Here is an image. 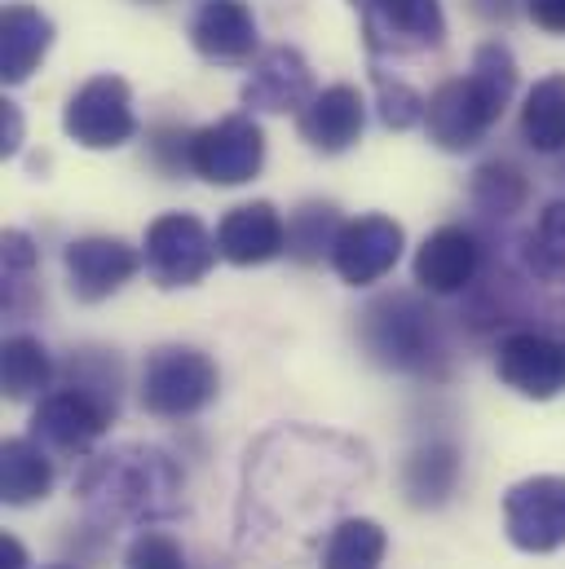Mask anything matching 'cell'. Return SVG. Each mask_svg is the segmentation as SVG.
Returning <instances> with one entry per match:
<instances>
[{
	"mask_svg": "<svg viewBox=\"0 0 565 569\" xmlns=\"http://www.w3.org/2000/svg\"><path fill=\"white\" fill-rule=\"evenodd\" d=\"M305 446H309V428H279L257 446V455H248L244 508H239L248 548L252 543L266 548V539L282 543L287 535L318 530V521H327L371 472L367 450L331 432H323L309 472H300Z\"/></svg>",
	"mask_w": 565,
	"mask_h": 569,
	"instance_id": "1",
	"label": "cell"
},
{
	"mask_svg": "<svg viewBox=\"0 0 565 569\" xmlns=\"http://www.w3.org/2000/svg\"><path fill=\"white\" fill-rule=\"evenodd\" d=\"M76 499L85 517L107 535L116 526L146 530L155 521H172L186 512V472L168 450L125 441V446L93 455L80 468Z\"/></svg>",
	"mask_w": 565,
	"mask_h": 569,
	"instance_id": "2",
	"label": "cell"
},
{
	"mask_svg": "<svg viewBox=\"0 0 565 569\" xmlns=\"http://www.w3.org/2000/svg\"><path fill=\"white\" fill-rule=\"evenodd\" d=\"M513 93H517V58L504 40H486L473 53V67L464 76L428 93V107H424L428 142L450 154L477 150L508 111Z\"/></svg>",
	"mask_w": 565,
	"mask_h": 569,
	"instance_id": "3",
	"label": "cell"
},
{
	"mask_svg": "<svg viewBox=\"0 0 565 569\" xmlns=\"http://www.w3.org/2000/svg\"><path fill=\"white\" fill-rule=\"evenodd\" d=\"M358 345L376 367L394 376H412V380H442L450 367L442 313L420 291L376 296L358 318Z\"/></svg>",
	"mask_w": 565,
	"mask_h": 569,
	"instance_id": "4",
	"label": "cell"
},
{
	"mask_svg": "<svg viewBox=\"0 0 565 569\" xmlns=\"http://www.w3.org/2000/svg\"><path fill=\"white\" fill-rule=\"evenodd\" d=\"M221 389L217 362L195 345H159L141 367V407L155 420H190Z\"/></svg>",
	"mask_w": 565,
	"mask_h": 569,
	"instance_id": "5",
	"label": "cell"
},
{
	"mask_svg": "<svg viewBox=\"0 0 565 569\" xmlns=\"http://www.w3.org/2000/svg\"><path fill=\"white\" fill-rule=\"evenodd\" d=\"M217 239L208 234V226L195 212H163L146 226V243H141V266L155 279V287H195L208 279V270L217 266Z\"/></svg>",
	"mask_w": 565,
	"mask_h": 569,
	"instance_id": "6",
	"label": "cell"
},
{
	"mask_svg": "<svg viewBox=\"0 0 565 569\" xmlns=\"http://www.w3.org/2000/svg\"><path fill=\"white\" fill-rule=\"evenodd\" d=\"M67 138L85 150H116L133 142L138 133V111H133V89L120 76H93L85 80L62 111Z\"/></svg>",
	"mask_w": 565,
	"mask_h": 569,
	"instance_id": "7",
	"label": "cell"
},
{
	"mask_svg": "<svg viewBox=\"0 0 565 569\" xmlns=\"http://www.w3.org/2000/svg\"><path fill=\"white\" fill-rule=\"evenodd\" d=\"M363 27V44L376 58L424 53L446 40L442 0H349Z\"/></svg>",
	"mask_w": 565,
	"mask_h": 569,
	"instance_id": "8",
	"label": "cell"
},
{
	"mask_svg": "<svg viewBox=\"0 0 565 569\" xmlns=\"http://www.w3.org/2000/svg\"><path fill=\"white\" fill-rule=\"evenodd\" d=\"M266 163V133L252 116H226L208 129H195L190 172L208 186H248Z\"/></svg>",
	"mask_w": 565,
	"mask_h": 569,
	"instance_id": "9",
	"label": "cell"
},
{
	"mask_svg": "<svg viewBox=\"0 0 565 569\" xmlns=\"http://www.w3.org/2000/svg\"><path fill=\"white\" fill-rule=\"evenodd\" d=\"M504 535L522 552L565 548V477H526L504 495Z\"/></svg>",
	"mask_w": 565,
	"mask_h": 569,
	"instance_id": "10",
	"label": "cell"
},
{
	"mask_svg": "<svg viewBox=\"0 0 565 569\" xmlns=\"http://www.w3.org/2000/svg\"><path fill=\"white\" fill-rule=\"evenodd\" d=\"M403 248H407L403 226L385 212H367V217L345 221V230L331 248V270L340 283L371 287L403 261Z\"/></svg>",
	"mask_w": 565,
	"mask_h": 569,
	"instance_id": "11",
	"label": "cell"
},
{
	"mask_svg": "<svg viewBox=\"0 0 565 569\" xmlns=\"http://www.w3.org/2000/svg\"><path fill=\"white\" fill-rule=\"evenodd\" d=\"M495 371L513 393L548 402L565 389V340L548 331H508L495 349Z\"/></svg>",
	"mask_w": 565,
	"mask_h": 569,
	"instance_id": "12",
	"label": "cell"
},
{
	"mask_svg": "<svg viewBox=\"0 0 565 569\" xmlns=\"http://www.w3.org/2000/svg\"><path fill=\"white\" fill-rule=\"evenodd\" d=\"M416 283L428 296H459L482 279L486 248L468 226H437L416 252Z\"/></svg>",
	"mask_w": 565,
	"mask_h": 569,
	"instance_id": "13",
	"label": "cell"
},
{
	"mask_svg": "<svg viewBox=\"0 0 565 569\" xmlns=\"http://www.w3.org/2000/svg\"><path fill=\"white\" fill-rule=\"evenodd\" d=\"M116 416L107 407H98L89 393L71 389V385H58L49 389L40 402H36V416H31V437L53 446V450H67V455H85L93 450V441L107 432Z\"/></svg>",
	"mask_w": 565,
	"mask_h": 569,
	"instance_id": "14",
	"label": "cell"
},
{
	"mask_svg": "<svg viewBox=\"0 0 565 569\" xmlns=\"http://www.w3.org/2000/svg\"><path fill=\"white\" fill-rule=\"evenodd\" d=\"M62 266H67L71 296H76V300H85V305H98V300H111L120 287L138 274L141 257L125 243V239L89 234V239L67 243Z\"/></svg>",
	"mask_w": 565,
	"mask_h": 569,
	"instance_id": "15",
	"label": "cell"
},
{
	"mask_svg": "<svg viewBox=\"0 0 565 569\" xmlns=\"http://www.w3.org/2000/svg\"><path fill=\"white\" fill-rule=\"evenodd\" d=\"M190 44L199 58L221 67H244L257 58V18L244 0H199L190 13Z\"/></svg>",
	"mask_w": 565,
	"mask_h": 569,
	"instance_id": "16",
	"label": "cell"
},
{
	"mask_svg": "<svg viewBox=\"0 0 565 569\" xmlns=\"http://www.w3.org/2000/svg\"><path fill=\"white\" fill-rule=\"evenodd\" d=\"M314 98V71L305 62L300 49L291 44H275L257 58L248 84H244V107L248 116L252 111H266V116H287V111H305Z\"/></svg>",
	"mask_w": 565,
	"mask_h": 569,
	"instance_id": "17",
	"label": "cell"
},
{
	"mask_svg": "<svg viewBox=\"0 0 565 569\" xmlns=\"http://www.w3.org/2000/svg\"><path fill=\"white\" fill-rule=\"evenodd\" d=\"M363 124H367V107H363V93L354 84H327L296 116L300 142L318 154H345L349 146H358Z\"/></svg>",
	"mask_w": 565,
	"mask_h": 569,
	"instance_id": "18",
	"label": "cell"
},
{
	"mask_svg": "<svg viewBox=\"0 0 565 569\" xmlns=\"http://www.w3.org/2000/svg\"><path fill=\"white\" fill-rule=\"evenodd\" d=\"M217 252L239 266V270H252V266H266L287 252V226L275 212V203L257 199V203H239L221 217L217 226Z\"/></svg>",
	"mask_w": 565,
	"mask_h": 569,
	"instance_id": "19",
	"label": "cell"
},
{
	"mask_svg": "<svg viewBox=\"0 0 565 569\" xmlns=\"http://www.w3.org/2000/svg\"><path fill=\"white\" fill-rule=\"evenodd\" d=\"M53 49V18L27 0H9L0 13V80L22 84Z\"/></svg>",
	"mask_w": 565,
	"mask_h": 569,
	"instance_id": "20",
	"label": "cell"
},
{
	"mask_svg": "<svg viewBox=\"0 0 565 569\" xmlns=\"http://www.w3.org/2000/svg\"><path fill=\"white\" fill-rule=\"evenodd\" d=\"M459 486V446L446 437L420 441L403 463V495L412 508H442Z\"/></svg>",
	"mask_w": 565,
	"mask_h": 569,
	"instance_id": "21",
	"label": "cell"
},
{
	"mask_svg": "<svg viewBox=\"0 0 565 569\" xmlns=\"http://www.w3.org/2000/svg\"><path fill=\"white\" fill-rule=\"evenodd\" d=\"M53 490V459L36 437H9L0 446V499L9 508L40 503Z\"/></svg>",
	"mask_w": 565,
	"mask_h": 569,
	"instance_id": "22",
	"label": "cell"
},
{
	"mask_svg": "<svg viewBox=\"0 0 565 569\" xmlns=\"http://www.w3.org/2000/svg\"><path fill=\"white\" fill-rule=\"evenodd\" d=\"M522 270L526 279L565 291V199L544 203V212L535 217V226L522 234Z\"/></svg>",
	"mask_w": 565,
	"mask_h": 569,
	"instance_id": "23",
	"label": "cell"
},
{
	"mask_svg": "<svg viewBox=\"0 0 565 569\" xmlns=\"http://www.w3.org/2000/svg\"><path fill=\"white\" fill-rule=\"evenodd\" d=\"M58 380V367L49 358V349L36 340V336H9L4 349H0V389L9 402H31V398H44Z\"/></svg>",
	"mask_w": 565,
	"mask_h": 569,
	"instance_id": "24",
	"label": "cell"
},
{
	"mask_svg": "<svg viewBox=\"0 0 565 569\" xmlns=\"http://www.w3.org/2000/svg\"><path fill=\"white\" fill-rule=\"evenodd\" d=\"M389 552V535L371 517H340L327 530L318 569H380Z\"/></svg>",
	"mask_w": 565,
	"mask_h": 569,
	"instance_id": "25",
	"label": "cell"
},
{
	"mask_svg": "<svg viewBox=\"0 0 565 569\" xmlns=\"http://www.w3.org/2000/svg\"><path fill=\"white\" fill-rule=\"evenodd\" d=\"M522 142L539 154L565 150V71L544 76L522 107Z\"/></svg>",
	"mask_w": 565,
	"mask_h": 569,
	"instance_id": "26",
	"label": "cell"
},
{
	"mask_svg": "<svg viewBox=\"0 0 565 569\" xmlns=\"http://www.w3.org/2000/svg\"><path fill=\"white\" fill-rule=\"evenodd\" d=\"M340 230H345V221H340L336 203L309 199L287 217V257L296 266H318L323 257L331 261V248H336Z\"/></svg>",
	"mask_w": 565,
	"mask_h": 569,
	"instance_id": "27",
	"label": "cell"
},
{
	"mask_svg": "<svg viewBox=\"0 0 565 569\" xmlns=\"http://www.w3.org/2000/svg\"><path fill=\"white\" fill-rule=\"evenodd\" d=\"M468 199H473L477 212L504 221V217H513V212L526 208V199H531V181H526V172H522L513 159H490V163H482V168L473 172V181H468Z\"/></svg>",
	"mask_w": 565,
	"mask_h": 569,
	"instance_id": "28",
	"label": "cell"
},
{
	"mask_svg": "<svg viewBox=\"0 0 565 569\" xmlns=\"http://www.w3.org/2000/svg\"><path fill=\"white\" fill-rule=\"evenodd\" d=\"M62 385L89 393L98 407L120 416V393H125V367L111 349H76L62 367Z\"/></svg>",
	"mask_w": 565,
	"mask_h": 569,
	"instance_id": "29",
	"label": "cell"
},
{
	"mask_svg": "<svg viewBox=\"0 0 565 569\" xmlns=\"http://www.w3.org/2000/svg\"><path fill=\"white\" fill-rule=\"evenodd\" d=\"M0 266H4V313L18 318L27 309V296L36 287V248L22 230H9L0 243Z\"/></svg>",
	"mask_w": 565,
	"mask_h": 569,
	"instance_id": "30",
	"label": "cell"
},
{
	"mask_svg": "<svg viewBox=\"0 0 565 569\" xmlns=\"http://www.w3.org/2000/svg\"><path fill=\"white\" fill-rule=\"evenodd\" d=\"M376 107H380V124L394 129V133H403V129L424 124V107H428V98L416 93L407 80L376 71Z\"/></svg>",
	"mask_w": 565,
	"mask_h": 569,
	"instance_id": "31",
	"label": "cell"
},
{
	"mask_svg": "<svg viewBox=\"0 0 565 569\" xmlns=\"http://www.w3.org/2000/svg\"><path fill=\"white\" fill-rule=\"evenodd\" d=\"M190 142H195V133L181 129V124H159V129H150V138H146L150 163H155L163 177L190 172Z\"/></svg>",
	"mask_w": 565,
	"mask_h": 569,
	"instance_id": "32",
	"label": "cell"
},
{
	"mask_svg": "<svg viewBox=\"0 0 565 569\" xmlns=\"http://www.w3.org/2000/svg\"><path fill=\"white\" fill-rule=\"evenodd\" d=\"M125 569H190L186 566V552L172 535L163 530H141L138 539L129 543L125 552Z\"/></svg>",
	"mask_w": 565,
	"mask_h": 569,
	"instance_id": "33",
	"label": "cell"
},
{
	"mask_svg": "<svg viewBox=\"0 0 565 569\" xmlns=\"http://www.w3.org/2000/svg\"><path fill=\"white\" fill-rule=\"evenodd\" d=\"M526 13L548 36H565V0H526Z\"/></svg>",
	"mask_w": 565,
	"mask_h": 569,
	"instance_id": "34",
	"label": "cell"
},
{
	"mask_svg": "<svg viewBox=\"0 0 565 569\" xmlns=\"http://www.w3.org/2000/svg\"><path fill=\"white\" fill-rule=\"evenodd\" d=\"M22 146V116H18V102H0V154H13Z\"/></svg>",
	"mask_w": 565,
	"mask_h": 569,
	"instance_id": "35",
	"label": "cell"
},
{
	"mask_svg": "<svg viewBox=\"0 0 565 569\" xmlns=\"http://www.w3.org/2000/svg\"><path fill=\"white\" fill-rule=\"evenodd\" d=\"M468 4H473V13L486 18V22H513L517 9H522V0H468Z\"/></svg>",
	"mask_w": 565,
	"mask_h": 569,
	"instance_id": "36",
	"label": "cell"
},
{
	"mask_svg": "<svg viewBox=\"0 0 565 569\" xmlns=\"http://www.w3.org/2000/svg\"><path fill=\"white\" fill-rule=\"evenodd\" d=\"M0 569H27V548L13 535L0 539Z\"/></svg>",
	"mask_w": 565,
	"mask_h": 569,
	"instance_id": "37",
	"label": "cell"
},
{
	"mask_svg": "<svg viewBox=\"0 0 565 569\" xmlns=\"http://www.w3.org/2000/svg\"><path fill=\"white\" fill-rule=\"evenodd\" d=\"M49 569H76V566H49Z\"/></svg>",
	"mask_w": 565,
	"mask_h": 569,
	"instance_id": "38",
	"label": "cell"
},
{
	"mask_svg": "<svg viewBox=\"0 0 565 569\" xmlns=\"http://www.w3.org/2000/svg\"><path fill=\"white\" fill-rule=\"evenodd\" d=\"M562 177H565V168H562Z\"/></svg>",
	"mask_w": 565,
	"mask_h": 569,
	"instance_id": "39",
	"label": "cell"
}]
</instances>
